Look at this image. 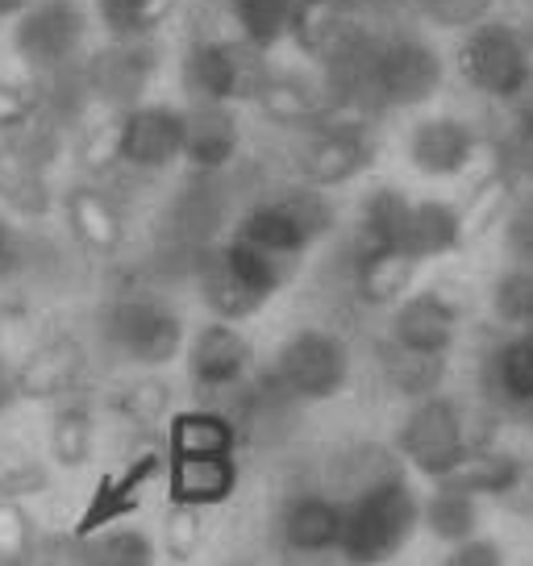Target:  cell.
<instances>
[{"label": "cell", "mask_w": 533, "mask_h": 566, "mask_svg": "<svg viewBox=\"0 0 533 566\" xmlns=\"http://www.w3.org/2000/svg\"><path fill=\"white\" fill-rule=\"evenodd\" d=\"M266 67L259 63L254 46H238V42H196L188 59H184V84L196 101H217L230 105L242 96H254L263 84Z\"/></svg>", "instance_id": "9"}, {"label": "cell", "mask_w": 533, "mask_h": 566, "mask_svg": "<svg viewBox=\"0 0 533 566\" xmlns=\"http://www.w3.org/2000/svg\"><path fill=\"white\" fill-rule=\"evenodd\" d=\"M105 337L129 363L163 367L184 346V321L167 301L150 296V292H134V296L113 301L105 317Z\"/></svg>", "instance_id": "5"}, {"label": "cell", "mask_w": 533, "mask_h": 566, "mask_svg": "<svg viewBox=\"0 0 533 566\" xmlns=\"http://www.w3.org/2000/svg\"><path fill=\"white\" fill-rule=\"evenodd\" d=\"M200 537H205L200 509L176 504L171 516H167V530H163V554L176 558V563H188V558H196V549H200Z\"/></svg>", "instance_id": "39"}, {"label": "cell", "mask_w": 533, "mask_h": 566, "mask_svg": "<svg viewBox=\"0 0 533 566\" xmlns=\"http://www.w3.org/2000/svg\"><path fill=\"white\" fill-rule=\"evenodd\" d=\"M396 446L426 479H446L467 459V433H462L459 408L438 391L417 400L409 421L396 433Z\"/></svg>", "instance_id": "7"}, {"label": "cell", "mask_w": 533, "mask_h": 566, "mask_svg": "<svg viewBox=\"0 0 533 566\" xmlns=\"http://www.w3.org/2000/svg\"><path fill=\"white\" fill-rule=\"evenodd\" d=\"M442 566H504V549L488 537H467L450 549V558Z\"/></svg>", "instance_id": "44"}, {"label": "cell", "mask_w": 533, "mask_h": 566, "mask_svg": "<svg viewBox=\"0 0 533 566\" xmlns=\"http://www.w3.org/2000/svg\"><path fill=\"white\" fill-rule=\"evenodd\" d=\"M454 334H459V308L433 292L409 296L391 321V342L417 354H446L454 346Z\"/></svg>", "instance_id": "15"}, {"label": "cell", "mask_w": 533, "mask_h": 566, "mask_svg": "<svg viewBox=\"0 0 533 566\" xmlns=\"http://www.w3.org/2000/svg\"><path fill=\"white\" fill-rule=\"evenodd\" d=\"M34 0H0V18H21Z\"/></svg>", "instance_id": "49"}, {"label": "cell", "mask_w": 533, "mask_h": 566, "mask_svg": "<svg viewBox=\"0 0 533 566\" xmlns=\"http://www.w3.org/2000/svg\"><path fill=\"white\" fill-rule=\"evenodd\" d=\"M238 30L254 51H271L292 25V0H230Z\"/></svg>", "instance_id": "32"}, {"label": "cell", "mask_w": 533, "mask_h": 566, "mask_svg": "<svg viewBox=\"0 0 533 566\" xmlns=\"http://www.w3.org/2000/svg\"><path fill=\"white\" fill-rule=\"evenodd\" d=\"M412 259L391 247H367L355 266V287L367 304H396L412 283Z\"/></svg>", "instance_id": "27"}, {"label": "cell", "mask_w": 533, "mask_h": 566, "mask_svg": "<svg viewBox=\"0 0 533 566\" xmlns=\"http://www.w3.org/2000/svg\"><path fill=\"white\" fill-rule=\"evenodd\" d=\"M233 488H238L233 454H196V459H176L171 467V504L213 509L230 500Z\"/></svg>", "instance_id": "19"}, {"label": "cell", "mask_w": 533, "mask_h": 566, "mask_svg": "<svg viewBox=\"0 0 533 566\" xmlns=\"http://www.w3.org/2000/svg\"><path fill=\"white\" fill-rule=\"evenodd\" d=\"M155 467H159V459L146 454V459H138L134 467H125L122 475L101 479V488H96L88 500V513H84V521H80L75 530L101 533V530H108L117 516L134 513V509H138V495H143V488H146V479L155 475Z\"/></svg>", "instance_id": "22"}, {"label": "cell", "mask_w": 533, "mask_h": 566, "mask_svg": "<svg viewBox=\"0 0 533 566\" xmlns=\"http://www.w3.org/2000/svg\"><path fill=\"white\" fill-rule=\"evenodd\" d=\"M513 113H516V122H533V71L525 75V84L516 88V96H513Z\"/></svg>", "instance_id": "48"}, {"label": "cell", "mask_w": 533, "mask_h": 566, "mask_svg": "<svg viewBox=\"0 0 533 566\" xmlns=\"http://www.w3.org/2000/svg\"><path fill=\"white\" fill-rule=\"evenodd\" d=\"M233 566H254V563H233Z\"/></svg>", "instance_id": "51"}, {"label": "cell", "mask_w": 533, "mask_h": 566, "mask_svg": "<svg viewBox=\"0 0 533 566\" xmlns=\"http://www.w3.org/2000/svg\"><path fill=\"white\" fill-rule=\"evenodd\" d=\"M459 67L467 75V84L480 88L483 96L513 101L516 88L533 71V63L516 30L500 25V21H480V25H471V34L462 38Z\"/></svg>", "instance_id": "6"}, {"label": "cell", "mask_w": 533, "mask_h": 566, "mask_svg": "<svg viewBox=\"0 0 533 566\" xmlns=\"http://www.w3.org/2000/svg\"><path fill=\"white\" fill-rule=\"evenodd\" d=\"M250 367V342L230 321H217V325H205L200 334L192 337V350H188V371H192V384L205 391H221L233 388Z\"/></svg>", "instance_id": "14"}, {"label": "cell", "mask_w": 533, "mask_h": 566, "mask_svg": "<svg viewBox=\"0 0 533 566\" xmlns=\"http://www.w3.org/2000/svg\"><path fill=\"white\" fill-rule=\"evenodd\" d=\"M504 171L513 179L533 184V122H516L504 142Z\"/></svg>", "instance_id": "43"}, {"label": "cell", "mask_w": 533, "mask_h": 566, "mask_svg": "<svg viewBox=\"0 0 533 566\" xmlns=\"http://www.w3.org/2000/svg\"><path fill=\"white\" fill-rule=\"evenodd\" d=\"M34 566H101L92 533H42L34 549Z\"/></svg>", "instance_id": "38"}, {"label": "cell", "mask_w": 533, "mask_h": 566, "mask_svg": "<svg viewBox=\"0 0 533 566\" xmlns=\"http://www.w3.org/2000/svg\"><path fill=\"white\" fill-rule=\"evenodd\" d=\"M13 266H18V233H13V226L0 212V280H9Z\"/></svg>", "instance_id": "46"}, {"label": "cell", "mask_w": 533, "mask_h": 566, "mask_svg": "<svg viewBox=\"0 0 533 566\" xmlns=\"http://www.w3.org/2000/svg\"><path fill=\"white\" fill-rule=\"evenodd\" d=\"M34 96L25 88H18V84H0V134L4 138H13V134H21L25 125L34 122Z\"/></svg>", "instance_id": "42"}, {"label": "cell", "mask_w": 533, "mask_h": 566, "mask_svg": "<svg viewBox=\"0 0 533 566\" xmlns=\"http://www.w3.org/2000/svg\"><path fill=\"white\" fill-rule=\"evenodd\" d=\"M438 88H442V59L421 38H391L384 46H375V63H372L375 101L409 108L429 101Z\"/></svg>", "instance_id": "10"}, {"label": "cell", "mask_w": 533, "mask_h": 566, "mask_svg": "<svg viewBox=\"0 0 533 566\" xmlns=\"http://www.w3.org/2000/svg\"><path fill=\"white\" fill-rule=\"evenodd\" d=\"M367 163H372L367 125H317V138L301 155V171L313 188H334L355 179Z\"/></svg>", "instance_id": "13"}, {"label": "cell", "mask_w": 533, "mask_h": 566, "mask_svg": "<svg viewBox=\"0 0 533 566\" xmlns=\"http://www.w3.org/2000/svg\"><path fill=\"white\" fill-rule=\"evenodd\" d=\"M117 159L138 171H163L184 159V113L171 105H134L117 122Z\"/></svg>", "instance_id": "11"}, {"label": "cell", "mask_w": 533, "mask_h": 566, "mask_svg": "<svg viewBox=\"0 0 533 566\" xmlns=\"http://www.w3.org/2000/svg\"><path fill=\"white\" fill-rule=\"evenodd\" d=\"M409 155L417 171H426V176H459L475 159V134H471V125L454 122V117H433L412 129Z\"/></svg>", "instance_id": "17"}, {"label": "cell", "mask_w": 533, "mask_h": 566, "mask_svg": "<svg viewBox=\"0 0 533 566\" xmlns=\"http://www.w3.org/2000/svg\"><path fill=\"white\" fill-rule=\"evenodd\" d=\"M84 34L88 21L75 0H34L18 18L13 46L34 71H59L80 54Z\"/></svg>", "instance_id": "8"}, {"label": "cell", "mask_w": 533, "mask_h": 566, "mask_svg": "<svg viewBox=\"0 0 533 566\" xmlns=\"http://www.w3.org/2000/svg\"><path fill=\"white\" fill-rule=\"evenodd\" d=\"M412 200L396 188H379L363 209V233H367V247H391L400 250L405 238V221H409ZM405 254V250H400Z\"/></svg>", "instance_id": "34"}, {"label": "cell", "mask_w": 533, "mask_h": 566, "mask_svg": "<svg viewBox=\"0 0 533 566\" xmlns=\"http://www.w3.org/2000/svg\"><path fill=\"white\" fill-rule=\"evenodd\" d=\"M80 367H84V354L75 342H51L38 354H30V363L21 367L18 375V396H34V400H51V396H63L80 379Z\"/></svg>", "instance_id": "23"}, {"label": "cell", "mask_w": 533, "mask_h": 566, "mask_svg": "<svg viewBox=\"0 0 533 566\" xmlns=\"http://www.w3.org/2000/svg\"><path fill=\"white\" fill-rule=\"evenodd\" d=\"M67 226L80 238V247H88L92 254H113L125 238V221L117 205L96 188H75L67 192Z\"/></svg>", "instance_id": "21"}, {"label": "cell", "mask_w": 533, "mask_h": 566, "mask_svg": "<svg viewBox=\"0 0 533 566\" xmlns=\"http://www.w3.org/2000/svg\"><path fill=\"white\" fill-rule=\"evenodd\" d=\"M330 226H334V209L325 205V196L313 192V188H296V192L271 196L263 205H254L242 217L238 238L275 254V259L296 263L317 238L330 233Z\"/></svg>", "instance_id": "3"}, {"label": "cell", "mask_w": 533, "mask_h": 566, "mask_svg": "<svg viewBox=\"0 0 533 566\" xmlns=\"http://www.w3.org/2000/svg\"><path fill=\"white\" fill-rule=\"evenodd\" d=\"M280 537L288 549L296 554H325L338 549L342 537V504H334L330 495H296L288 500L284 516H280Z\"/></svg>", "instance_id": "18"}, {"label": "cell", "mask_w": 533, "mask_h": 566, "mask_svg": "<svg viewBox=\"0 0 533 566\" xmlns=\"http://www.w3.org/2000/svg\"><path fill=\"white\" fill-rule=\"evenodd\" d=\"M92 438H96V429H92V417L84 408H63L54 417L51 450L63 467H84L92 459Z\"/></svg>", "instance_id": "37"}, {"label": "cell", "mask_w": 533, "mask_h": 566, "mask_svg": "<svg viewBox=\"0 0 533 566\" xmlns=\"http://www.w3.org/2000/svg\"><path fill=\"white\" fill-rule=\"evenodd\" d=\"M38 525L21 509L13 495L0 500V566H34L38 549Z\"/></svg>", "instance_id": "35"}, {"label": "cell", "mask_w": 533, "mask_h": 566, "mask_svg": "<svg viewBox=\"0 0 533 566\" xmlns=\"http://www.w3.org/2000/svg\"><path fill=\"white\" fill-rule=\"evenodd\" d=\"M155 75V51L146 46V38H129V42H117L96 54L84 71V84H88V96H96L101 105L113 108H134L143 105V92Z\"/></svg>", "instance_id": "12"}, {"label": "cell", "mask_w": 533, "mask_h": 566, "mask_svg": "<svg viewBox=\"0 0 533 566\" xmlns=\"http://www.w3.org/2000/svg\"><path fill=\"white\" fill-rule=\"evenodd\" d=\"M488 396L500 408H533V342L513 337L488 358Z\"/></svg>", "instance_id": "25"}, {"label": "cell", "mask_w": 533, "mask_h": 566, "mask_svg": "<svg viewBox=\"0 0 533 566\" xmlns=\"http://www.w3.org/2000/svg\"><path fill=\"white\" fill-rule=\"evenodd\" d=\"M171 9H176V0H96V13L117 42L155 34Z\"/></svg>", "instance_id": "33"}, {"label": "cell", "mask_w": 533, "mask_h": 566, "mask_svg": "<svg viewBox=\"0 0 533 566\" xmlns=\"http://www.w3.org/2000/svg\"><path fill=\"white\" fill-rule=\"evenodd\" d=\"M438 483L459 488V492L475 495V500L480 495H513L525 483V467L513 454H500V450H480V454L467 450V459L446 479H438Z\"/></svg>", "instance_id": "24"}, {"label": "cell", "mask_w": 533, "mask_h": 566, "mask_svg": "<svg viewBox=\"0 0 533 566\" xmlns=\"http://www.w3.org/2000/svg\"><path fill=\"white\" fill-rule=\"evenodd\" d=\"M13 400H18V375H13V367L0 358V412H9Z\"/></svg>", "instance_id": "47"}, {"label": "cell", "mask_w": 533, "mask_h": 566, "mask_svg": "<svg viewBox=\"0 0 533 566\" xmlns=\"http://www.w3.org/2000/svg\"><path fill=\"white\" fill-rule=\"evenodd\" d=\"M421 521V500L400 475H384L342 509L338 549L355 566H384L412 542Z\"/></svg>", "instance_id": "1"}, {"label": "cell", "mask_w": 533, "mask_h": 566, "mask_svg": "<svg viewBox=\"0 0 533 566\" xmlns=\"http://www.w3.org/2000/svg\"><path fill=\"white\" fill-rule=\"evenodd\" d=\"M462 247V217L442 200H412L409 221H405V238L400 250L409 254L412 263L426 259H442L450 250Z\"/></svg>", "instance_id": "20"}, {"label": "cell", "mask_w": 533, "mask_h": 566, "mask_svg": "<svg viewBox=\"0 0 533 566\" xmlns=\"http://www.w3.org/2000/svg\"><path fill=\"white\" fill-rule=\"evenodd\" d=\"M250 101H259V108L280 125H317L321 113H325V105L309 84L292 80V75H275V71H266Z\"/></svg>", "instance_id": "28"}, {"label": "cell", "mask_w": 533, "mask_h": 566, "mask_svg": "<svg viewBox=\"0 0 533 566\" xmlns=\"http://www.w3.org/2000/svg\"><path fill=\"white\" fill-rule=\"evenodd\" d=\"M96 558L101 566H159V549L150 542V533L117 525V530H101Z\"/></svg>", "instance_id": "36"}, {"label": "cell", "mask_w": 533, "mask_h": 566, "mask_svg": "<svg viewBox=\"0 0 533 566\" xmlns=\"http://www.w3.org/2000/svg\"><path fill=\"white\" fill-rule=\"evenodd\" d=\"M271 379L292 400H330L351 379V350L342 346L338 334L301 329L280 346Z\"/></svg>", "instance_id": "4"}, {"label": "cell", "mask_w": 533, "mask_h": 566, "mask_svg": "<svg viewBox=\"0 0 533 566\" xmlns=\"http://www.w3.org/2000/svg\"><path fill=\"white\" fill-rule=\"evenodd\" d=\"M509 247L525 263H533V196L525 205H516V212L509 217Z\"/></svg>", "instance_id": "45"}, {"label": "cell", "mask_w": 533, "mask_h": 566, "mask_svg": "<svg viewBox=\"0 0 533 566\" xmlns=\"http://www.w3.org/2000/svg\"><path fill=\"white\" fill-rule=\"evenodd\" d=\"M384 371H388L391 388L396 391L426 400V396H433L438 384H442L446 354H417V350H405V346L391 342L388 350H384Z\"/></svg>", "instance_id": "31"}, {"label": "cell", "mask_w": 533, "mask_h": 566, "mask_svg": "<svg viewBox=\"0 0 533 566\" xmlns=\"http://www.w3.org/2000/svg\"><path fill=\"white\" fill-rule=\"evenodd\" d=\"M521 329H525V334H521V337H530V342H533V313H530V317H525V321H521Z\"/></svg>", "instance_id": "50"}, {"label": "cell", "mask_w": 533, "mask_h": 566, "mask_svg": "<svg viewBox=\"0 0 533 566\" xmlns=\"http://www.w3.org/2000/svg\"><path fill=\"white\" fill-rule=\"evenodd\" d=\"M492 308L509 325H521V321L533 313V266H521V271H509L504 280L497 283L492 292Z\"/></svg>", "instance_id": "40"}, {"label": "cell", "mask_w": 533, "mask_h": 566, "mask_svg": "<svg viewBox=\"0 0 533 566\" xmlns=\"http://www.w3.org/2000/svg\"><path fill=\"white\" fill-rule=\"evenodd\" d=\"M238 433L226 417L217 412H184L171 424V450L176 459H196V454H233Z\"/></svg>", "instance_id": "30"}, {"label": "cell", "mask_w": 533, "mask_h": 566, "mask_svg": "<svg viewBox=\"0 0 533 566\" xmlns=\"http://www.w3.org/2000/svg\"><path fill=\"white\" fill-rule=\"evenodd\" d=\"M292 263L275 259L266 250L250 247L242 238H233L230 247L209 250L200 266H196V280H200V296L213 308L221 321H242L254 317L280 287H284Z\"/></svg>", "instance_id": "2"}, {"label": "cell", "mask_w": 533, "mask_h": 566, "mask_svg": "<svg viewBox=\"0 0 533 566\" xmlns=\"http://www.w3.org/2000/svg\"><path fill=\"white\" fill-rule=\"evenodd\" d=\"M497 0H421V13H426L433 25H446V30H471L488 18Z\"/></svg>", "instance_id": "41"}, {"label": "cell", "mask_w": 533, "mask_h": 566, "mask_svg": "<svg viewBox=\"0 0 533 566\" xmlns=\"http://www.w3.org/2000/svg\"><path fill=\"white\" fill-rule=\"evenodd\" d=\"M0 200L30 217H42L51 209V188H46L42 167L9 138H0Z\"/></svg>", "instance_id": "26"}, {"label": "cell", "mask_w": 533, "mask_h": 566, "mask_svg": "<svg viewBox=\"0 0 533 566\" xmlns=\"http://www.w3.org/2000/svg\"><path fill=\"white\" fill-rule=\"evenodd\" d=\"M238 155V117L230 105L196 101L184 113V159L196 171H221Z\"/></svg>", "instance_id": "16"}, {"label": "cell", "mask_w": 533, "mask_h": 566, "mask_svg": "<svg viewBox=\"0 0 533 566\" xmlns=\"http://www.w3.org/2000/svg\"><path fill=\"white\" fill-rule=\"evenodd\" d=\"M421 521H426L438 542L459 546V542L475 537V530H480V509H475V495L438 483V492L429 495V504L421 509Z\"/></svg>", "instance_id": "29"}]
</instances>
